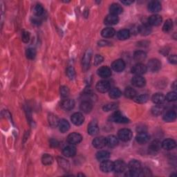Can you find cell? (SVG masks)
<instances>
[{"mask_svg":"<svg viewBox=\"0 0 177 177\" xmlns=\"http://www.w3.org/2000/svg\"><path fill=\"white\" fill-rule=\"evenodd\" d=\"M127 168L129 171H130V176L134 177L139 176L141 170V165L138 160H131L128 164Z\"/></svg>","mask_w":177,"mask_h":177,"instance_id":"6da1fadb","label":"cell"},{"mask_svg":"<svg viewBox=\"0 0 177 177\" xmlns=\"http://www.w3.org/2000/svg\"><path fill=\"white\" fill-rule=\"evenodd\" d=\"M109 119H110L111 121L117 123H127L130 122V120L124 116L120 111L115 112V113L111 116Z\"/></svg>","mask_w":177,"mask_h":177,"instance_id":"7a4b0ae2","label":"cell"},{"mask_svg":"<svg viewBox=\"0 0 177 177\" xmlns=\"http://www.w3.org/2000/svg\"><path fill=\"white\" fill-rule=\"evenodd\" d=\"M118 138L122 141H124V142H127V141L130 140L132 138V132L131 131L128 130V129H122V130H119L118 133Z\"/></svg>","mask_w":177,"mask_h":177,"instance_id":"3957f363","label":"cell"},{"mask_svg":"<svg viewBox=\"0 0 177 177\" xmlns=\"http://www.w3.org/2000/svg\"><path fill=\"white\" fill-rule=\"evenodd\" d=\"M147 68L152 72H157L161 68V63L158 59H152L148 62Z\"/></svg>","mask_w":177,"mask_h":177,"instance_id":"277c9868","label":"cell"},{"mask_svg":"<svg viewBox=\"0 0 177 177\" xmlns=\"http://www.w3.org/2000/svg\"><path fill=\"white\" fill-rule=\"evenodd\" d=\"M147 71V66L142 63H138L134 65L131 69V72L136 76H142Z\"/></svg>","mask_w":177,"mask_h":177,"instance_id":"5b68a950","label":"cell"},{"mask_svg":"<svg viewBox=\"0 0 177 177\" xmlns=\"http://www.w3.org/2000/svg\"><path fill=\"white\" fill-rule=\"evenodd\" d=\"M96 88L100 93H106L110 89V84L106 80H101L96 84Z\"/></svg>","mask_w":177,"mask_h":177,"instance_id":"8992f818","label":"cell"},{"mask_svg":"<svg viewBox=\"0 0 177 177\" xmlns=\"http://www.w3.org/2000/svg\"><path fill=\"white\" fill-rule=\"evenodd\" d=\"M82 140V136L78 133L73 132L70 134L67 137V141L71 145H76L80 143Z\"/></svg>","mask_w":177,"mask_h":177,"instance_id":"52a82bcc","label":"cell"},{"mask_svg":"<svg viewBox=\"0 0 177 177\" xmlns=\"http://www.w3.org/2000/svg\"><path fill=\"white\" fill-rule=\"evenodd\" d=\"M93 146L96 149H102L107 145V138L103 136H100L94 138L92 142Z\"/></svg>","mask_w":177,"mask_h":177,"instance_id":"ba28073f","label":"cell"},{"mask_svg":"<svg viewBox=\"0 0 177 177\" xmlns=\"http://www.w3.org/2000/svg\"><path fill=\"white\" fill-rule=\"evenodd\" d=\"M127 165L123 160H118L114 163V170L117 173H122L126 171Z\"/></svg>","mask_w":177,"mask_h":177,"instance_id":"9c48e42d","label":"cell"},{"mask_svg":"<svg viewBox=\"0 0 177 177\" xmlns=\"http://www.w3.org/2000/svg\"><path fill=\"white\" fill-rule=\"evenodd\" d=\"M100 167L103 172H110L114 170V163L108 160H102Z\"/></svg>","mask_w":177,"mask_h":177,"instance_id":"30bf717a","label":"cell"},{"mask_svg":"<svg viewBox=\"0 0 177 177\" xmlns=\"http://www.w3.org/2000/svg\"><path fill=\"white\" fill-rule=\"evenodd\" d=\"M97 73L100 77H101V78H107L111 76V71L109 67L107 66H101V68H99L98 69Z\"/></svg>","mask_w":177,"mask_h":177,"instance_id":"8fae6325","label":"cell"},{"mask_svg":"<svg viewBox=\"0 0 177 177\" xmlns=\"http://www.w3.org/2000/svg\"><path fill=\"white\" fill-rule=\"evenodd\" d=\"M111 67H112V69L115 71L121 72V71H123L125 68V63L123 60L118 59V60H115L114 62L112 63Z\"/></svg>","mask_w":177,"mask_h":177,"instance_id":"7c38bea8","label":"cell"},{"mask_svg":"<svg viewBox=\"0 0 177 177\" xmlns=\"http://www.w3.org/2000/svg\"><path fill=\"white\" fill-rule=\"evenodd\" d=\"M71 120L72 123L74 125H77V126H79V125H81L84 123L85 118H84L83 115L81 113L77 112V113H75L72 115L71 118Z\"/></svg>","mask_w":177,"mask_h":177,"instance_id":"4fadbf2b","label":"cell"},{"mask_svg":"<svg viewBox=\"0 0 177 177\" xmlns=\"http://www.w3.org/2000/svg\"><path fill=\"white\" fill-rule=\"evenodd\" d=\"M150 135L146 133L145 131H144V132H139L137 134V136L136 137V141L140 145L147 143L148 141L150 140Z\"/></svg>","mask_w":177,"mask_h":177,"instance_id":"5bb4252c","label":"cell"},{"mask_svg":"<svg viewBox=\"0 0 177 177\" xmlns=\"http://www.w3.org/2000/svg\"><path fill=\"white\" fill-rule=\"evenodd\" d=\"M131 83L132 85L136 87H142V86L145 85V79L141 76H135L131 80Z\"/></svg>","mask_w":177,"mask_h":177,"instance_id":"9a60e30c","label":"cell"},{"mask_svg":"<svg viewBox=\"0 0 177 177\" xmlns=\"http://www.w3.org/2000/svg\"><path fill=\"white\" fill-rule=\"evenodd\" d=\"M91 59V51L90 50L86 51L82 59V66L84 70H87L89 68L90 61Z\"/></svg>","mask_w":177,"mask_h":177,"instance_id":"2e32d148","label":"cell"},{"mask_svg":"<svg viewBox=\"0 0 177 177\" xmlns=\"http://www.w3.org/2000/svg\"><path fill=\"white\" fill-rule=\"evenodd\" d=\"M176 144L175 140L171 139V138H167V139L164 140L163 141V143H161L162 147L166 150H172L175 147H176Z\"/></svg>","mask_w":177,"mask_h":177,"instance_id":"e0dca14e","label":"cell"},{"mask_svg":"<svg viewBox=\"0 0 177 177\" xmlns=\"http://www.w3.org/2000/svg\"><path fill=\"white\" fill-rule=\"evenodd\" d=\"M75 106V101L72 99H66L64 100L61 103V107L65 111H70L73 109Z\"/></svg>","mask_w":177,"mask_h":177,"instance_id":"ac0fdd59","label":"cell"},{"mask_svg":"<svg viewBox=\"0 0 177 177\" xmlns=\"http://www.w3.org/2000/svg\"><path fill=\"white\" fill-rule=\"evenodd\" d=\"M104 22L106 25H108V26L115 25L118 23L119 18L118 17V15L110 14V15H107V17H105Z\"/></svg>","mask_w":177,"mask_h":177,"instance_id":"d6986e66","label":"cell"},{"mask_svg":"<svg viewBox=\"0 0 177 177\" xmlns=\"http://www.w3.org/2000/svg\"><path fill=\"white\" fill-rule=\"evenodd\" d=\"M163 19L161 16L159 15H153L151 16L148 20V22H149L150 25L154 26V27H157L161 24Z\"/></svg>","mask_w":177,"mask_h":177,"instance_id":"ffe728a7","label":"cell"},{"mask_svg":"<svg viewBox=\"0 0 177 177\" xmlns=\"http://www.w3.org/2000/svg\"><path fill=\"white\" fill-rule=\"evenodd\" d=\"M148 9L151 12H157L161 10V4L158 1H152L148 4Z\"/></svg>","mask_w":177,"mask_h":177,"instance_id":"44dd1931","label":"cell"},{"mask_svg":"<svg viewBox=\"0 0 177 177\" xmlns=\"http://www.w3.org/2000/svg\"><path fill=\"white\" fill-rule=\"evenodd\" d=\"M63 154L66 157H73L76 155V148L71 145L66 146L64 148L62 151Z\"/></svg>","mask_w":177,"mask_h":177,"instance_id":"7402d4cb","label":"cell"},{"mask_svg":"<svg viewBox=\"0 0 177 177\" xmlns=\"http://www.w3.org/2000/svg\"><path fill=\"white\" fill-rule=\"evenodd\" d=\"M152 101L154 104L161 105L164 102H165V98L163 94H160V93H157V94H155L152 96Z\"/></svg>","mask_w":177,"mask_h":177,"instance_id":"603a6c76","label":"cell"},{"mask_svg":"<svg viewBox=\"0 0 177 177\" xmlns=\"http://www.w3.org/2000/svg\"><path fill=\"white\" fill-rule=\"evenodd\" d=\"M58 127L61 132L65 133L66 131H68L70 129V124L65 119H62V120H60L59 122Z\"/></svg>","mask_w":177,"mask_h":177,"instance_id":"cb8c5ba5","label":"cell"},{"mask_svg":"<svg viewBox=\"0 0 177 177\" xmlns=\"http://www.w3.org/2000/svg\"><path fill=\"white\" fill-rule=\"evenodd\" d=\"M109 11H110L111 14L112 15H118L123 12V8H122V6L120 4H113L109 7Z\"/></svg>","mask_w":177,"mask_h":177,"instance_id":"d4e9b609","label":"cell"},{"mask_svg":"<svg viewBox=\"0 0 177 177\" xmlns=\"http://www.w3.org/2000/svg\"><path fill=\"white\" fill-rule=\"evenodd\" d=\"M80 110L83 111L84 113L88 114L89 112H91L92 110L93 106L92 104L89 101H83L80 106Z\"/></svg>","mask_w":177,"mask_h":177,"instance_id":"484cf974","label":"cell"},{"mask_svg":"<svg viewBox=\"0 0 177 177\" xmlns=\"http://www.w3.org/2000/svg\"><path fill=\"white\" fill-rule=\"evenodd\" d=\"M99 132V128L98 125L95 122H91L88 125V134L91 136H95Z\"/></svg>","mask_w":177,"mask_h":177,"instance_id":"4316f807","label":"cell"},{"mask_svg":"<svg viewBox=\"0 0 177 177\" xmlns=\"http://www.w3.org/2000/svg\"><path fill=\"white\" fill-rule=\"evenodd\" d=\"M147 57L146 53L142 51H138L134 53V59L138 63L142 62L143 60H145Z\"/></svg>","mask_w":177,"mask_h":177,"instance_id":"83f0119b","label":"cell"},{"mask_svg":"<svg viewBox=\"0 0 177 177\" xmlns=\"http://www.w3.org/2000/svg\"><path fill=\"white\" fill-rule=\"evenodd\" d=\"M176 118V114L175 111H167L163 116V120L166 122H173Z\"/></svg>","mask_w":177,"mask_h":177,"instance_id":"f1b7e54d","label":"cell"},{"mask_svg":"<svg viewBox=\"0 0 177 177\" xmlns=\"http://www.w3.org/2000/svg\"><path fill=\"white\" fill-rule=\"evenodd\" d=\"M116 32L113 28L107 27L104 28L101 32L102 36L105 38H110L112 37L115 35Z\"/></svg>","mask_w":177,"mask_h":177,"instance_id":"f546056e","label":"cell"},{"mask_svg":"<svg viewBox=\"0 0 177 177\" xmlns=\"http://www.w3.org/2000/svg\"><path fill=\"white\" fill-rule=\"evenodd\" d=\"M161 147L162 146L160 142H159V141L158 140H154L150 144V145L149 147V150L150 151V152L152 153H156L159 152Z\"/></svg>","mask_w":177,"mask_h":177,"instance_id":"4dcf8cb0","label":"cell"},{"mask_svg":"<svg viewBox=\"0 0 177 177\" xmlns=\"http://www.w3.org/2000/svg\"><path fill=\"white\" fill-rule=\"evenodd\" d=\"M118 139L116 136L111 135L107 138V145L109 147H115L118 145Z\"/></svg>","mask_w":177,"mask_h":177,"instance_id":"1f68e13d","label":"cell"},{"mask_svg":"<svg viewBox=\"0 0 177 177\" xmlns=\"http://www.w3.org/2000/svg\"><path fill=\"white\" fill-rule=\"evenodd\" d=\"M130 36V32L127 29H123L118 32L117 37L120 40H125Z\"/></svg>","mask_w":177,"mask_h":177,"instance_id":"d6a6232c","label":"cell"},{"mask_svg":"<svg viewBox=\"0 0 177 177\" xmlns=\"http://www.w3.org/2000/svg\"><path fill=\"white\" fill-rule=\"evenodd\" d=\"M109 156H110V153L105 150L99 151V152L96 154V159L98 160H101V161L107 160V159H109Z\"/></svg>","mask_w":177,"mask_h":177,"instance_id":"836d02e7","label":"cell"},{"mask_svg":"<svg viewBox=\"0 0 177 177\" xmlns=\"http://www.w3.org/2000/svg\"><path fill=\"white\" fill-rule=\"evenodd\" d=\"M133 99L135 102H137V103L143 104V103H145L146 102H147L148 100H149V96L147 94H142L139 96L136 95Z\"/></svg>","mask_w":177,"mask_h":177,"instance_id":"e575fe53","label":"cell"},{"mask_svg":"<svg viewBox=\"0 0 177 177\" xmlns=\"http://www.w3.org/2000/svg\"><path fill=\"white\" fill-rule=\"evenodd\" d=\"M122 92L118 88H113L109 91V97L112 99H116L120 97Z\"/></svg>","mask_w":177,"mask_h":177,"instance_id":"d590c367","label":"cell"},{"mask_svg":"<svg viewBox=\"0 0 177 177\" xmlns=\"http://www.w3.org/2000/svg\"><path fill=\"white\" fill-rule=\"evenodd\" d=\"M138 32L143 35H149L151 33V28L150 27V26L144 24L138 27Z\"/></svg>","mask_w":177,"mask_h":177,"instance_id":"8d00e7d4","label":"cell"},{"mask_svg":"<svg viewBox=\"0 0 177 177\" xmlns=\"http://www.w3.org/2000/svg\"><path fill=\"white\" fill-rule=\"evenodd\" d=\"M125 96L128 98H134L136 96V90L131 87H127L125 90Z\"/></svg>","mask_w":177,"mask_h":177,"instance_id":"74e56055","label":"cell"},{"mask_svg":"<svg viewBox=\"0 0 177 177\" xmlns=\"http://www.w3.org/2000/svg\"><path fill=\"white\" fill-rule=\"evenodd\" d=\"M53 161V157L49 154H44L42 158V162L45 165H49L52 164Z\"/></svg>","mask_w":177,"mask_h":177,"instance_id":"f35d334b","label":"cell"},{"mask_svg":"<svg viewBox=\"0 0 177 177\" xmlns=\"http://www.w3.org/2000/svg\"><path fill=\"white\" fill-rule=\"evenodd\" d=\"M49 120L50 125L53 127L58 125L59 122H60V120H58V118H57L56 116L53 115V114H51L49 116Z\"/></svg>","mask_w":177,"mask_h":177,"instance_id":"ab89813d","label":"cell"},{"mask_svg":"<svg viewBox=\"0 0 177 177\" xmlns=\"http://www.w3.org/2000/svg\"><path fill=\"white\" fill-rule=\"evenodd\" d=\"M57 162H58L60 167H62L63 169L66 170L69 169V163L65 159H62V158H57Z\"/></svg>","mask_w":177,"mask_h":177,"instance_id":"60d3db41","label":"cell"},{"mask_svg":"<svg viewBox=\"0 0 177 177\" xmlns=\"http://www.w3.org/2000/svg\"><path fill=\"white\" fill-rule=\"evenodd\" d=\"M33 12H34V14L35 15H37V16H38V17H40V16L42 15L43 12H44L43 6H42L41 4H37L34 7Z\"/></svg>","mask_w":177,"mask_h":177,"instance_id":"b9f144b4","label":"cell"},{"mask_svg":"<svg viewBox=\"0 0 177 177\" xmlns=\"http://www.w3.org/2000/svg\"><path fill=\"white\" fill-rule=\"evenodd\" d=\"M118 107V105L115 102H111V103H109L105 105L103 107V110L105 111H113L116 109V108Z\"/></svg>","mask_w":177,"mask_h":177,"instance_id":"7bdbcfd3","label":"cell"},{"mask_svg":"<svg viewBox=\"0 0 177 177\" xmlns=\"http://www.w3.org/2000/svg\"><path fill=\"white\" fill-rule=\"evenodd\" d=\"M26 56H27V57L28 59L33 60L35 58V56H36V51H35L34 49H32V48L28 49L27 51H26Z\"/></svg>","mask_w":177,"mask_h":177,"instance_id":"ee69618b","label":"cell"},{"mask_svg":"<svg viewBox=\"0 0 177 177\" xmlns=\"http://www.w3.org/2000/svg\"><path fill=\"white\" fill-rule=\"evenodd\" d=\"M172 27H173L172 21L171 20H167L163 25V30L165 32H169L172 28Z\"/></svg>","mask_w":177,"mask_h":177,"instance_id":"f6af8a7d","label":"cell"},{"mask_svg":"<svg viewBox=\"0 0 177 177\" xmlns=\"http://www.w3.org/2000/svg\"><path fill=\"white\" fill-rule=\"evenodd\" d=\"M166 100L168 102H173L175 101L176 98H177V95L175 91H172V92H169L168 94H167L166 96Z\"/></svg>","mask_w":177,"mask_h":177,"instance_id":"bcb514c9","label":"cell"},{"mask_svg":"<svg viewBox=\"0 0 177 177\" xmlns=\"http://www.w3.org/2000/svg\"><path fill=\"white\" fill-rule=\"evenodd\" d=\"M66 74L67 76L69 77L70 80H73L76 77V71L74 70V68L72 66H69L66 70Z\"/></svg>","mask_w":177,"mask_h":177,"instance_id":"7dc6e473","label":"cell"},{"mask_svg":"<svg viewBox=\"0 0 177 177\" xmlns=\"http://www.w3.org/2000/svg\"><path fill=\"white\" fill-rule=\"evenodd\" d=\"M60 95L63 98H66L69 95V89L66 86H62L60 88Z\"/></svg>","mask_w":177,"mask_h":177,"instance_id":"c3c4849f","label":"cell"},{"mask_svg":"<svg viewBox=\"0 0 177 177\" xmlns=\"http://www.w3.org/2000/svg\"><path fill=\"white\" fill-rule=\"evenodd\" d=\"M163 109L160 106H156L152 109V113L154 116H159L162 114Z\"/></svg>","mask_w":177,"mask_h":177,"instance_id":"681fc988","label":"cell"},{"mask_svg":"<svg viewBox=\"0 0 177 177\" xmlns=\"http://www.w3.org/2000/svg\"><path fill=\"white\" fill-rule=\"evenodd\" d=\"M102 61H103V57L101 56V55H96L94 57V65L96 66L99 65L102 62Z\"/></svg>","mask_w":177,"mask_h":177,"instance_id":"f907efd6","label":"cell"},{"mask_svg":"<svg viewBox=\"0 0 177 177\" xmlns=\"http://www.w3.org/2000/svg\"><path fill=\"white\" fill-rule=\"evenodd\" d=\"M150 170L147 168H144L143 170H140V175L139 176H151Z\"/></svg>","mask_w":177,"mask_h":177,"instance_id":"816d5d0a","label":"cell"},{"mask_svg":"<svg viewBox=\"0 0 177 177\" xmlns=\"http://www.w3.org/2000/svg\"><path fill=\"white\" fill-rule=\"evenodd\" d=\"M22 40H23L24 42H28L30 39V34L28 32L24 31L23 33H22Z\"/></svg>","mask_w":177,"mask_h":177,"instance_id":"f5cc1de1","label":"cell"},{"mask_svg":"<svg viewBox=\"0 0 177 177\" xmlns=\"http://www.w3.org/2000/svg\"><path fill=\"white\" fill-rule=\"evenodd\" d=\"M168 60L170 61V62L172 64H175L177 62V58L176 55H171V56H170V57H168Z\"/></svg>","mask_w":177,"mask_h":177,"instance_id":"db71d44e","label":"cell"},{"mask_svg":"<svg viewBox=\"0 0 177 177\" xmlns=\"http://www.w3.org/2000/svg\"><path fill=\"white\" fill-rule=\"evenodd\" d=\"M58 145H59V143H58V141H57V140L51 139L50 140V145L51 146H52L53 147H56L58 146Z\"/></svg>","mask_w":177,"mask_h":177,"instance_id":"11a10c76","label":"cell"},{"mask_svg":"<svg viewBox=\"0 0 177 177\" xmlns=\"http://www.w3.org/2000/svg\"><path fill=\"white\" fill-rule=\"evenodd\" d=\"M121 2L123 3V4L128 6V5H130V4H132L134 1H129V0H127H127H126V1H121Z\"/></svg>","mask_w":177,"mask_h":177,"instance_id":"9f6ffc18","label":"cell"},{"mask_svg":"<svg viewBox=\"0 0 177 177\" xmlns=\"http://www.w3.org/2000/svg\"><path fill=\"white\" fill-rule=\"evenodd\" d=\"M176 82H174V83H173V85L172 86V88H173L174 89H175V90H176Z\"/></svg>","mask_w":177,"mask_h":177,"instance_id":"6f0895ef","label":"cell"}]
</instances>
